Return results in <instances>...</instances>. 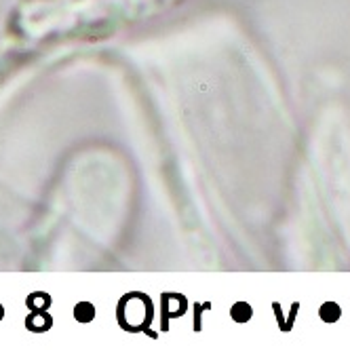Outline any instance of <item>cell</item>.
I'll return each instance as SVG.
<instances>
[{"mask_svg":"<svg viewBox=\"0 0 350 350\" xmlns=\"http://www.w3.org/2000/svg\"><path fill=\"white\" fill-rule=\"evenodd\" d=\"M25 327L32 329V331H44L51 327V316L47 314H40V312H34L25 319Z\"/></svg>","mask_w":350,"mask_h":350,"instance_id":"cell-1","label":"cell"},{"mask_svg":"<svg viewBox=\"0 0 350 350\" xmlns=\"http://www.w3.org/2000/svg\"><path fill=\"white\" fill-rule=\"evenodd\" d=\"M91 316H93V308H91L89 304H80V306H76V319H80V321H89Z\"/></svg>","mask_w":350,"mask_h":350,"instance_id":"cell-2","label":"cell"},{"mask_svg":"<svg viewBox=\"0 0 350 350\" xmlns=\"http://www.w3.org/2000/svg\"><path fill=\"white\" fill-rule=\"evenodd\" d=\"M2 316H4V308L0 306V321H2Z\"/></svg>","mask_w":350,"mask_h":350,"instance_id":"cell-3","label":"cell"}]
</instances>
